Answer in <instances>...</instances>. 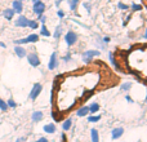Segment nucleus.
Returning <instances> with one entry per match:
<instances>
[{"label": "nucleus", "mask_w": 147, "mask_h": 142, "mask_svg": "<svg viewBox=\"0 0 147 142\" xmlns=\"http://www.w3.org/2000/svg\"><path fill=\"white\" fill-rule=\"evenodd\" d=\"M41 89H43V85H41L40 83H35V84H34L32 89H31V92H30V96H28V97H30V99L35 101V99L39 97V94H40Z\"/></svg>", "instance_id": "obj_1"}, {"label": "nucleus", "mask_w": 147, "mask_h": 142, "mask_svg": "<svg viewBox=\"0 0 147 142\" xmlns=\"http://www.w3.org/2000/svg\"><path fill=\"white\" fill-rule=\"evenodd\" d=\"M65 41H66V44L69 47L74 45V44L78 41V35H76V32H74V31H67V34L65 35Z\"/></svg>", "instance_id": "obj_2"}, {"label": "nucleus", "mask_w": 147, "mask_h": 142, "mask_svg": "<svg viewBox=\"0 0 147 142\" xmlns=\"http://www.w3.org/2000/svg\"><path fill=\"white\" fill-rule=\"evenodd\" d=\"M27 61H28V64L31 65L32 67H38L39 65H40V60H39V56L36 53H30V54H27Z\"/></svg>", "instance_id": "obj_3"}, {"label": "nucleus", "mask_w": 147, "mask_h": 142, "mask_svg": "<svg viewBox=\"0 0 147 142\" xmlns=\"http://www.w3.org/2000/svg\"><path fill=\"white\" fill-rule=\"evenodd\" d=\"M32 10H34V13L35 14H38V16H41L44 13V10H45V4H44L43 1H36L35 4H34V7H32Z\"/></svg>", "instance_id": "obj_4"}, {"label": "nucleus", "mask_w": 147, "mask_h": 142, "mask_svg": "<svg viewBox=\"0 0 147 142\" xmlns=\"http://www.w3.org/2000/svg\"><path fill=\"white\" fill-rule=\"evenodd\" d=\"M14 25H16V27H27V25H28V18L25 17V16H20V17L16 20Z\"/></svg>", "instance_id": "obj_5"}, {"label": "nucleus", "mask_w": 147, "mask_h": 142, "mask_svg": "<svg viewBox=\"0 0 147 142\" xmlns=\"http://www.w3.org/2000/svg\"><path fill=\"white\" fill-rule=\"evenodd\" d=\"M57 66H58V60H57V53L56 52H53L51 56V61H49L48 64V69L49 70H54L57 69Z\"/></svg>", "instance_id": "obj_6"}, {"label": "nucleus", "mask_w": 147, "mask_h": 142, "mask_svg": "<svg viewBox=\"0 0 147 142\" xmlns=\"http://www.w3.org/2000/svg\"><path fill=\"white\" fill-rule=\"evenodd\" d=\"M99 54H101V53H99L98 51H86V52H84V53H83V58H84V61H85V62H88L90 58L99 56Z\"/></svg>", "instance_id": "obj_7"}, {"label": "nucleus", "mask_w": 147, "mask_h": 142, "mask_svg": "<svg viewBox=\"0 0 147 142\" xmlns=\"http://www.w3.org/2000/svg\"><path fill=\"white\" fill-rule=\"evenodd\" d=\"M12 9L14 10V13H18V14H21L23 10V5H22V1H20V0H14L12 4Z\"/></svg>", "instance_id": "obj_8"}, {"label": "nucleus", "mask_w": 147, "mask_h": 142, "mask_svg": "<svg viewBox=\"0 0 147 142\" xmlns=\"http://www.w3.org/2000/svg\"><path fill=\"white\" fill-rule=\"evenodd\" d=\"M123 133H124V129H123L121 127H120V128H115V129L111 131V138H112V140H117V138H120L123 136Z\"/></svg>", "instance_id": "obj_9"}, {"label": "nucleus", "mask_w": 147, "mask_h": 142, "mask_svg": "<svg viewBox=\"0 0 147 142\" xmlns=\"http://www.w3.org/2000/svg\"><path fill=\"white\" fill-rule=\"evenodd\" d=\"M14 53L18 58H23V57H26V49L21 45H16L14 47Z\"/></svg>", "instance_id": "obj_10"}, {"label": "nucleus", "mask_w": 147, "mask_h": 142, "mask_svg": "<svg viewBox=\"0 0 147 142\" xmlns=\"http://www.w3.org/2000/svg\"><path fill=\"white\" fill-rule=\"evenodd\" d=\"M14 10L12 9V8H7V9H4L3 10V17L5 18V20H8V21H10L13 17H14Z\"/></svg>", "instance_id": "obj_11"}, {"label": "nucleus", "mask_w": 147, "mask_h": 142, "mask_svg": "<svg viewBox=\"0 0 147 142\" xmlns=\"http://www.w3.org/2000/svg\"><path fill=\"white\" fill-rule=\"evenodd\" d=\"M44 118V114L41 111H34L32 115H31V120H32L34 123H38L40 122V120H43Z\"/></svg>", "instance_id": "obj_12"}, {"label": "nucleus", "mask_w": 147, "mask_h": 142, "mask_svg": "<svg viewBox=\"0 0 147 142\" xmlns=\"http://www.w3.org/2000/svg\"><path fill=\"white\" fill-rule=\"evenodd\" d=\"M88 112H89V107L88 106H83V107H80V109L76 111V115H78L79 118H83V116H86Z\"/></svg>", "instance_id": "obj_13"}, {"label": "nucleus", "mask_w": 147, "mask_h": 142, "mask_svg": "<svg viewBox=\"0 0 147 142\" xmlns=\"http://www.w3.org/2000/svg\"><path fill=\"white\" fill-rule=\"evenodd\" d=\"M44 132L45 133H54L56 132V125L54 124H47V125H44Z\"/></svg>", "instance_id": "obj_14"}, {"label": "nucleus", "mask_w": 147, "mask_h": 142, "mask_svg": "<svg viewBox=\"0 0 147 142\" xmlns=\"http://www.w3.org/2000/svg\"><path fill=\"white\" fill-rule=\"evenodd\" d=\"M90 136H92V141L93 142H99V136H98V131L97 129H92L90 131Z\"/></svg>", "instance_id": "obj_15"}, {"label": "nucleus", "mask_w": 147, "mask_h": 142, "mask_svg": "<svg viewBox=\"0 0 147 142\" xmlns=\"http://www.w3.org/2000/svg\"><path fill=\"white\" fill-rule=\"evenodd\" d=\"M88 107H89V112H92V114H96V112L99 110V105L97 103V102H93V103Z\"/></svg>", "instance_id": "obj_16"}, {"label": "nucleus", "mask_w": 147, "mask_h": 142, "mask_svg": "<svg viewBox=\"0 0 147 142\" xmlns=\"http://www.w3.org/2000/svg\"><path fill=\"white\" fill-rule=\"evenodd\" d=\"M26 40H27V43H35V41L39 40V36L36 34H31V35H28L26 38Z\"/></svg>", "instance_id": "obj_17"}, {"label": "nucleus", "mask_w": 147, "mask_h": 142, "mask_svg": "<svg viewBox=\"0 0 147 142\" xmlns=\"http://www.w3.org/2000/svg\"><path fill=\"white\" fill-rule=\"evenodd\" d=\"M27 27H30V28H38L39 27V23H38V21H35V20H28V25H27Z\"/></svg>", "instance_id": "obj_18"}, {"label": "nucleus", "mask_w": 147, "mask_h": 142, "mask_svg": "<svg viewBox=\"0 0 147 142\" xmlns=\"http://www.w3.org/2000/svg\"><path fill=\"white\" fill-rule=\"evenodd\" d=\"M71 125H72V120L71 119H67V120H65L62 128H63V131H69L70 128H71Z\"/></svg>", "instance_id": "obj_19"}, {"label": "nucleus", "mask_w": 147, "mask_h": 142, "mask_svg": "<svg viewBox=\"0 0 147 142\" xmlns=\"http://www.w3.org/2000/svg\"><path fill=\"white\" fill-rule=\"evenodd\" d=\"M98 120H101V115H92V116H88L89 123H97Z\"/></svg>", "instance_id": "obj_20"}, {"label": "nucleus", "mask_w": 147, "mask_h": 142, "mask_svg": "<svg viewBox=\"0 0 147 142\" xmlns=\"http://www.w3.org/2000/svg\"><path fill=\"white\" fill-rule=\"evenodd\" d=\"M41 35L47 36V38H49V36H51V32H49V30L45 27V25H41Z\"/></svg>", "instance_id": "obj_21"}, {"label": "nucleus", "mask_w": 147, "mask_h": 142, "mask_svg": "<svg viewBox=\"0 0 147 142\" xmlns=\"http://www.w3.org/2000/svg\"><path fill=\"white\" fill-rule=\"evenodd\" d=\"M8 109H9V107H8L7 102L0 98V110H1V111H8Z\"/></svg>", "instance_id": "obj_22"}, {"label": "nucleus", "mask_w": 147, "mask_h": 142, "mask_svg": "<svg viewBox=\"0 0 147 142\" xmlns=\"http://www.w3.org/2000/svg\"><path fill=\"white\" fill-rule=\"evenodd\" d=\"M61 34H62V27H61V26H57L56 31H54V38L59 39V38H61Z\"/></svg>", "instance_id": "obj_23"}, {"label": "nucleus", "mask_w": 147, "mask_h": 142, "mask_svg": "<svg viewBox=\"0 0 147 142\" xmlns=\"http://www.w3.org/2000/svg\"><path fill=\"white\" fill-rule=\"evenodd\" d=\"M7 105H8V107H10V109H16V107H17V103L14 102V99H13V98H9V99H8Z\"/></svg>", "instance_id": "obj_24"}, {"label": "nucleus", "mask_w": 147, "mask_h": 142, "mask_svg": "<svg viewBox=\"0 0 147 142\" xmlns=\"http://www.w3.org/2000/svg\"><path fill=\"white\" fill-rule=\"evenodd\" d=\"M79 4V0H70V9L71 10H75L76 7Z\"/></svg>", "instance_id": "obj_25"}, {"label": "nucleus", "mask_w": 147, "mask_h": 142, "mask_svg": "<svg viewBox=\"0 0 147 142\" xmlns=\"http://www.w3.org/2000/svg\"><path fill=\"white\" fill-rule=\"evenodd\" d=\"M130 87H132V83H124L120 87V89H121V91H129Z\"/></svg>", "instance_id": "obj_26"}, {"label": "nucleus", "mask_w": 147, "mask_h": 142, "mask_svg": "<svg viewBox=\"0 0 147 142\" xmlns=\"http://www.w3.org/2000/svg\"><path fill=\"white\" fill-rule=\"evenodd\" d=\"M117 7H119V8H120V9L125 10V9H128V8H129V5L124 4V3H117Z\"/></svg>", "instance_id": "obj_27"}, {"label": "nucleus", "mask_w": 147, "mask_h": 142, "mask_svg": "<svg viewBox=\"0 0 147 142\" xmlns=\"http://www.w3.org/2000/svg\"><path fill=\"white\" fill-rule=\"evenodd\" d=\"M132 9L133 10H141V9H142V5H141V4H133L132 5Z\"/></svg>", "instance_id": "obj_28"}, {"label": "nucleus", "mask_w": 147, "mask_h": 142, "mask_svg": "<svg viewBox=\"0 0 147 142\" xmlns=\"http://www.w3.org/2000/svg\"><path fill=\"white\" fill-rule=\"evenodd\" d=\"M63 61H71V53H67V54H65L63 56Z\"/></svg>", "instance_id": "obj_29"}, {"label": "nucleus", "mask_w": 147, "mask_h": 142, "mask_svg": "<svg viewBox=\"0 0 147 142\" xmlns=\"http://www.w3.org/2000/svg\"><path fill=\"white\" fill-rule=\"evenodd\" d=\"M84 7L88 10V13H90V4H89V3H84Z\"/></svg>", "instance_id": "obj_30"}, {"label": "nucleus", "mask_w": 147, "mask_h": 142, "mask_svg": "<svg viewBox=\"0 0 147 142\" xmlns=\"http://www.w3.org/2000/svg\"><path fill=\"white\" fill-rule=\"evenodd\" d=\"M36 142H48V140H47L45 137H41V138H39V140L36 141Z\"/></svg>", "instance_id": "obj_31"}, {"label": "nucleus", "mask_w": 147, "mask_h": 142, "mask_svg": "<svg viewBox=\"0 0 147 142\" xmlns=\"http://www.w3.org/2000/svg\"><path fill=\"white\" fill-rule=\"evenodd\" d=\"M58 16H59V18H63V16H65L63 10H58Z\"/></svg>", "instance_id": "obj_32"}, {"label": "nucleus", "mask_w": 147, "mask_h": 142, "mask_svg": "<svg viewBox=\"0 0 147 142\" xmlns=\"http://www.w3.org/2000/svg\"><path fill=\"white\" fill-rule=\"evenodd\" d=\"M125 99H127L128 102H130V103H133V99H132V97H130V96H127V97H125Z\"/></svg>", "instance_id": "obj_33"}, {"label": "nucleus", "mask_w": 147, "mask_h": 142, "mask_svg": "<svg viewBox=\"0 0 147 142\" xmlns=\"http://www.w3.org/2000/svg\"><path fill=\"white\" fill-rule=\"evenodd\" d=\"M23 141H25V137H20V138H17L16 142H23Z\"/></svg>", "instance_id": "obj_34"}, {"label": "nucleus", "mask_w": 147, "mask_h": 142, "mask_svg": "<svg viewBox=\"0 0 147 142\" xmlns=\"http://www.w3.org/2000/svg\"><path fill=\"white\" fill-rule=\"evenodd\" d=\"M0 48H7V45H5L4 43H1V41H0Z\"/></svg>", "instance_id": "obj_35"}, {"label": "nucleus", "mask_w": 147, "mask_h": 142, "mask_svg": "<svg viewBox=\"0 0 147 142\" xmlns=\"http://www.w3.org/2000/svg\"><path fill=\"white\" fill-rule=\"evenodd\" d=\"M110 41V38H105V43H109Z\"/></svg>", "instance_id": "obj_36"}, {"label": "nucleus", "mask_w": 147, "mask_h": 142, "mask_svg": "<svg viewBox=\"0 0 147 142\" xmlns=\"http://www.w3.org/2000/svg\"><path fill=\"white\" fill-rule=\"evenodd\" d=\"M36 1H39V0H32V3H34V4H35V3H36Z\"/></svg>", "instance_id": "obj_37"}, {"label": "nucleus", "mask_w": 147, "mask_h": 142, "mask_svg": "<svg viewBox=\"0 0 147 142\" xmlns=\"http://www.w3.org/2000/svg\"><path fill=\"white\" fill-rule=\"evenodd\" d=\"M145 38H147V31H146V34H145Z\"/></svg>", "instance_id": "obj_38"}, {"label": "nucleus", "mask_w": 147, "mask_h": 142, "mask_svg": "<svg viewBox=\"0 0 147 142\" xmlns=\"http://www.w3.org/2000/svg\"><path fill=\"white\" fill-rule=\"evenodd\" d=\"M146 103H147V97H146Z\"/></svg>", "instance_id": "obj_39"}]
</instances>
